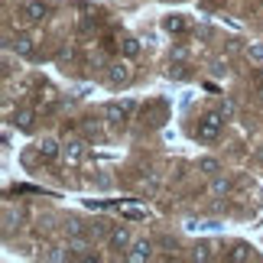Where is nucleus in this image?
Listing matches in <instances>:
<instances>
[{
    "label": "nucleus",
    "instance_id": "obj_13",
    "mask_svg": "<svg viewBox=\"0 0 263 263\" xmlns=\"http://www.w3.org/2000/svg\"><path fill=\"white\" fill-rule=\"evenodd\" d=\"M13 52L16 55H33V39H29V36H16L13 39Z\"/></svg>",
    "mask_w": 263,
    "mask_h": 263
},
{
    "label": "nucleus",
    "instance_id": "obj_24",
    "mask_svg": "<svg viewBox=\"0 0 263 263\" xmlns=\"http://www.w3.org/2000/svg\"><path fill=\"white\" fill-rule=\"evenodd\" d=\"M260 78H263V72H260Z\"/></svg>",
    "mask_w": 263,
    "mask_h": 263
},
{
    "label": "nucleus",
    "instance_id": "obj_2",
    "mask_svg": "<svg viewBox=\"0 0 263 263\" xmlns=\"http://www.w3.org/2000/svg\"><path fill=\"white\" fill-rule=\"evenodd\" d=\"M134 82V68H130V62H114L107 65V85L110 88H124Z\"/></svg>",
    "mask_w": 263,
    "mask_h": 263
},
{
    "label": "nucleus",
    "instance_id": "obj_3",
    "mask_svg": "<svg viewBox=\"0 0 263 263\" xmlns=\"http://www.w3.org/2000/svg\"><path fill=\"white\" fill-rule=\"evenodd\" d=\"M130 244H134V234L124 228V224H114L107 234V247L110 250H130Z\"/></svg>",
    "mask_w": 263,
    "mask_h": 263
},
{
    "label": "nucleus",
    "instance_id": "obj_9",
    "mask_svg": "<svg viewBox=\"0 0 263 263\" xmlns=\"http://www.w3.org/2000/svg\"><path fill=\"white\" fill-rule=\"evenodd\" d=\"M33 120H36V107H16L13 124H16L20 130H29V127H33Z\"/></svg>",
    "mask_w": 263,
    "mask_h": 263
},
{
    "label": "nucleus",
    "instance_id": "obj_22",
    "mask_svg": "<svg viewBox=\"0 0 263 263\" xmlns=\"http://www.w3.org/2000/svg\"><path fill=\"white\" fill-rule=\"evenodd\" d=\"M247 55H254V59H263V46H250V49H247Z\"/></svg>",
    "mask_w": 263,
    "mask_h": 263
},
{
    "label": "nucleus",
    "instance_id": "obj_15",
    "mask_svg": "<svg viewBox=\"0 0 263 263\" xmlns=\"http://www.w3.org/2000/svg\"><path fill=\"white\" fill-rule=\"evenodd\" d=\"M62 159H65V163H78V159H82V143H65Z\"/></svg>",
    "mask_w": 263,
    "mask_h": 263
},
{
    "label": "nucleus",
    "instance_id": "obj_23",
    "mask_svg": "<svg viewBox=\"0 0 263 263\" xmlns=\"http://www.w3.org/2000/svg\"><path fill=\"white\" fill-rule=\"evenodd\" d=\"M257 163H260V166H263V146H260V149H257Z\"/></svg>",
    "mask_w": 263,
    "mask_h": 263
},
{
    "label": "nucleus",
    "instance_id": "obj_19",
    "mask_svg": "<svg viewBox=\"0 0 263 263\" xmlns=\"http://www.w3.org/2000/svg\"><path fill=\"white\" fill-rule=\"evenodd\" d=\"M62 228H65V234H82V231H85V224H82V221H75V218H72V221H65Z\"/></svg>",
    "mask_w": 263,
    "mask_h": 263
},
{
    "label": "nucleus",
    "instance_id": "obj_7",
    "mask_svg": "<svg viewBox=\"0 0 263 263\" xmlns=\"http://www.w3.org/2000/svg\"><path fill=\"white\" fill-rule=\"evenodd\" d=\"M104 117H107V127H110V130L124 127V117H127V104H124V107H117V104H107V107H104Z\"/></svg>",
    "mask_w": 263,
    "mask_h": 263
},
{
    "label": "nucleus",
    "instance_id": "obj_21",
    "mask_svg": "<svg viewBox=\"0 0 263 263\" xmlns=\"http://www.w3.org/2000/svg\"><path fill=\"white\" fill-rule=\"evenodd\" d=\"M211 72H215V75H224V72H228V62H221V59H215V62H211Z\"/></svg>",
    "mask_w": 263,
    "mask_h": 263
},
{
    "label": "nucleus",
    "instance_id": "obj_16",
    "mask_svg": "<svg viewBox=\"0 0 263 263\" xmlns=\"http://www.w3.org/2000/svg\"><path fill=\"white\" fill-rule=\"evenodd\" d=\"M218 110H221V114H224V117L231 120V117L237 114V104H234V101H231V98H221V104H218Z\"/></svg>",
    "mask_w": 263,
    "mask_h": 263
},
{
    "label": "nucleus",
    "instance_id": "obj_4",
    "mask_svg": "<svg viewBox=\"0 0 263 263\" xmlns=\"http://www.w3.org/2000/svg\"><path fill=\"white\" fill-rule=\"evenodd\" d=\"M65 250L72 257H78V260H85V257H91L88 250H91V240L85 237V234H65Z\"/></svg>",
    "mask_w": 263,
    "mask_h": 263
},
{
    "label": "nucleus",
    "instance_id": "obj_5",
    "mask_svg": "<svg viewBox=\"0 0 263 263\" xmlns=\"http://www.w3.org/2000/svg\"><path fill=\"white\" fill-rule=\"evenodd\" d=\"M20 13H23L29 23H43L49 16V4H43V0H26V4L20 7Z\"/></svg>",
    "mask_w": 263,
    "mask_h": 263
},
{
    "label": "nucleus",
    "instance_id": "obj_6",
    "mask_svg": "<svg viewBox=\"0 0 263 263\" xmlns=\"http://www.w3.org/2000/svg\"><path fill=\"white\" fill-rule=\"evenodd\" d=\"M130 263H143V260H153V240H134L130 244V254H127Z\"/></svg>",
    "mask_w": 263,
    "mask_h": 263
},
{
    "label": "nucleus",
    "instance_id": "obj_18",
    "mask_svg": "<svg viewBox=\"0 0 263 263\" xmlns=\"http://www.w3.org/2000/svg\"><path fill=\"white\" fill-rule=\"evenodd\" d=\"M192 260H211V244H198L195 254H192Z\"/></svg>",
    "mask_w": 263,
    "mask_h": 263
},
{
    "label": "nucleus",
    "instance_id": "obj_12",
    "mask_svg": "<svg viewBox=\"0 0 263 263\" xmlns=\"http://www.w3.org/2000/svg\"><path fill=\"white\" fill-rule=\"evenodd\" d=\"M13 228H20V211H13V208H4V234H10Z\"/></svg>",
    "mask_w": 263,
    "mask_h": 263
},
{
    "label": "nucleus",
    "instance_id": "obj_10",
    "mask_svg": "<svg viewBox=\"0 0 263 263\" xmlns=\"http://www.w3.org/2000/svg\"><path fill=\"white\" fill-rule=\"evenodd\" d=\"M195 169H198L201 176H208V179H211V176H218V173H221V163H218V156H201L198 163H195Z\"/></svg>",
    "mask_w": 263,
    "mask_h": 263
},
{
    "label": "nucleus",
    "instance_id": "obj_1",
    "mask_svg": "<svg viewBox=\"0 0 263 263\" xmlns=\"http://www.w3.org/2000/svg\"><path fill=\"white\" fill-rule=\"evenodd\" d=\"M224 114H221V110H208L205 117L198 120V130H195V137L198 140H218V130L224 127Z\"/></svg>",
    "mask_w": 263,
    "mask_h": 263
},
{
    "label": "nucleus",
    "instance_id": "obj_8",
    "mask_svg": "<svg viewBox=\"0 0 263 263\" xmlns=\"http://www.w3.org/2000/svg\"><path fill=\"white\" fill-rule=\"evenodd\" d=\"M36 149H39V156H43V159H55L59 153H62L59 140H52V137H43V140L36 143Z\"/></svg>",
    "mask_w": 263,
    "mask_h": 263
},
{
    "label": "nucleus",
    "instance_id": "obj_20",
    "mask_svg": "<svg viewBox=\"0 0 263 263\" xmlns=\"http://www.w3.org/2000/svg\"><path fill=\"white\" fill-rule=\"evenodd\" d=\"M166 29H169V33H182V29H185V23H182L179 16H169V20H166Z\"/></svg>",
    "mask_w": 263,
    "mask_h": 263
},
{
    "label": "nucleus",
    "instance_id": "obj_14",
    "mask_svg": "<svg viewBox=\"0 0 263 263\" xmlns=\"http://www.w3.org/2000/svg\"><path fill=\"white\" fill-rule=\"evenodd\" d=\"M228 260H231V263H240V260H254V254H250V247H247V244H237V247H234V250L228 254Z\"/></svg>",
    "mask_w": 263,
    "mask_h": 263
},
{
    "label": "nucleus",
    "instance_id": "obj_11",
    "mask_svg": "<svg viewBox=\"0 0 263 263\" xmlns=\"http://www.w3.org/2000/svg\"><path fill=\"white\" fill-rule=\"evenodd\" d=\"M208 192H211V195H228V192H231V179L228 176H211V185H208Z\"/></svg>",
    "mask_w": 263,
    "mask_h": 263
},
{
    "label": "nucleus",
    "instance_id": "obj_17",
    "mask_svg": "<svg viewBox=\"0 0 263 263\" xmlns=\"http://www.w3.org/2000/svg\"><path fill=\"white\" fill-rule=\"evenodd\" d=\"M120 49H124L127 59H134V55L140 52V43H137V39H124V43H120Z\"/></svg>",
    "mask_w": 263,
    "mask_h": 263
}]
</instances>
